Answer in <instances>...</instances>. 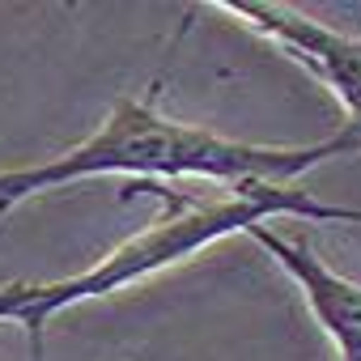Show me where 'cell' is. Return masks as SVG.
Wrapping results in <instances>:
<instances>
[{
  "label": "cell",
  "mask_w": 361,
  "mask_h": 361,
  "mask_svg": "<svg viewBox=\"0 0 361 361\" xmlns=\"http://www.w3.org/2000/svg\"><path fill=\"white\" fill-rule=\"evenodd\" d=\"M353 149H361L357 123H344V132L314 145H251L183 119H166L153 94L119 98L106 123L77 149L47 157L39 166L0 170V217L39 192L77 183V178H98V174H128L136 183H149V178H213V183H230V188L293 183L298 174L331 157H344Z\"/></svg>",
  "instance_id": "6da1fadb"
},
{
  "label": "cell",
  "mask_w": 361,
  "mask_h": 361,
  "mask_svg": "<svg viewBox=\"0 0 361 361\" xmlns=\"http://www.w3.org/2000/svg\"><path fill=\"white\" fill-rule=\"evenodd\" d=\"M268 217H306V221H348L361 226V209L348 204H327L293 183H243L230 196H209V200H188V196H170L166 217H157L153 226H145L140 234H132L128 243H119L115 251H106L94 268H81L73 276L60 281H13L0 289V319L22 323L30 336V357L43 361V336L47 323L77 306V302H94L106 293H119L136 281H149L174 264L192 259L196 251L230 238V234H247L255 226H264Z\"/></svg>",
  "instance_id": "7a4b0ae2"
},
{
  "label": "cell",
  "mask_w": 361,
  "mask_h": 361,
  "mask_svg": "<svg viewBox=\"0 0 361 361\" xmlns=\"http://www.w3.org/2000/svg\"><path fill=\"white\" fill-rule=\"evenodd\" d=\"M221 9L285 47L293 60H302L353 115L361 128V39H348L340 30H327L323 22L285 9V5H259V0H221Z\"/></svg>",
  "instance_id": "3957f363"
},
{
  "label": "cell",
  "mask_w": 361,
  "mask_h": 361,
  "mask_svg": "<svg viewBox=\"0 0 361 361\" xmlns=\"http://www.w3.org/2000/svg\"><path fill=\"white\" fill-rule=\"evenodd\" d=\"M247 238H255L302 289L310 314L319 319V327L327 331L331 348L340 361H361V285L331 272L306 243H289L281 234H272L268 226L247 230Z\"/></svg>",
  "instance_id": "277c9868"
}]
</instances>
